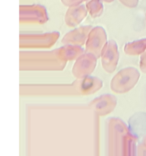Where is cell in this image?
<instances>
[{
  "label": "cell",
  "mask_w": 146,
  "mask_h": 156,
  "mask_svg": "<svg viewBox=\"0 0 146 156\" xmlns=\"http://www.w3.org/2000/svg\"><path fill=\"white\" fill-rule=\"evenodd\" d=\"M66 63L58 56L56 50L50 52H21L19 55L21 71H62Z\"/></svg>",
  "instance_id": "obj_1"
},
{
  "label": "cell",
  "mask_w": 146,
  "mask_h": 156,
  "mask_svg": "<svg viewBox=\"0 0 146 156\" xmlns=\"http://www.w3.org/2000/svg\"><path fill=\"white\" fill-rule=\"evenodd\" d=\"M140 78V73L134 67H126L120 70L110 82V88L117 94H124L132 90L136 85Z\"/></svg>",
  "instance_id": "obj_2"
},
{
  "label": "cell",
  "mask_w": 146,
  "mask_h": 156,
  "mask_svg": "<svg viewBox=\"0 0 146 156\" xmlns=\"http://www.w3.org/2000/svg\"><path fill=\"white\" fill-rule=\"evenodd\" d=\"M59 37L57 31L37 34H20V48H50Z\"/></svg>",
  "instance_id": "obj_3"
},
{
  "label": "cell",
  "mask_w": 146,
  "mask_h": 156,
  "mask_svg": "<svg viewBox=\"0 0 146 156\" xmlns=\"http://www.w3.org/2000/svg\"><path fill=\"white\" fill-rule=\"evenodd\" d=\"M24 94L41 95H71L78 94L72 85H21V92Z\"/></svg>",
  "instance_id": "obj_4"
},
{
  "label": "cell",
  "mask_w": 146,
  "mask_h": 156,
  "mask_svg": "<svg viewBox=\"0 0 146 156\" xmlns=\"http://www.w3.org/2000/svg\"><path fill=\"white\" fill-rule=\"evenodd\" d=\"M49 20L45 7L40 5H20L19 21L21 24H43Z\"/></svg>",
  "instance_id": "obj_5"
},
{
  "label": "cell",
  "mask_w": 146,
  "mask_h": 156,
  "mask_svg": "<svg viewBox=\"0 0 146 156\" xmlns=\"http://www.w3.org/2000/svg\"><path fill=\"white\" fill-rule=\"evenodd\" d=\"M107 43V36L104 28L97 26L91 29L85 44V52L95 56L98 59Z\"/></svg>",
  "instance_id": "obj_6"
},
{
  "label": "cell",
  "mask_w": 146,
  "mask_h": 156,
  "mask_svg": "<svg viewBox=\"0 0 146 156\" xmlns=\"http://www.w3.org/2000/svg\"><path fill=\"white\" fill-rule=\"evenodd\" d=\"M97 59L95 56L89 53H84L79 56L73 65L72 75L77 79L88 76L94 72L97 66Z\"/></svg>",
  "instance_id": "obj_7"
},
{
  "label": "cell",
  "mask_w": 146,
  "mask_h": 156,
  "mask_svg": "<svg viewBox=\"0 0 146 156\" xmlns=\"http://www.w3.org/2000/svg\"><path fill=\"white\" fill-rule=\"evenodd\" d=\"M101 65L103 69L108 73H113L116 69L120 59L118 46L114 41H109L102 51Z\"/></svg>",
  "instance_id": "obj_8"
},
{
  "label": "cell",
  "mask_w": 146,
  "mask_h": 156,
  "mask_svg": "<svg viewBox=\"0 0 146 156\" xmlns=\"http://www.w3.org/2000/svg\"><path fill=\"white\" fill-rule=\"evenodd\" d=\"M72 85L78 94L89 95L98 91L103 87V82L99 78L88 76L77 79Z\"/></svg>",
  "instance_id": "obj_9"
},
{
  "label": "cell",
  "mask_w": 146,
  "mask_h": 156,
  "mask_svg": "<svg viewBox=\"0 0 146 156\" xmlns=\"http://www.w3.org/2000/svg\"><path fill=\"white\" fill-rule=\"evenodd\" d=\"M117 100L116 97L106 94L94 99L90 103V107L98 116L103 117L110 114L116 106Z\"/></svg>",
  "instance_id": "obj_10"
},
{
  "label": "cell",
  "mask_w": 146,
  "mask_h": 156,
  "mask_svg": "<svg viewBox=\"0 0 146 156\" xmlns=\"http://www.w3.org/2000/svg\"><path fill=\"white\" fill-rule=\"evenodd\" d=\"M93 27L90 25L82 26L75 30H71L64 35L62 39V43L64 45L71 44V45L82 46L85 45L88 40V35Z\"/></svg>",
  "instance_id": "obj_11"
},
{
  "label": "cell",
  "mask_w": 146,
  "mask_h": 156,
  "mask_svg": "<svg viewBox=\"0 0 146 156\" xmlns=\"http://www.w3.org/2000/svg\"><path fill=\"white\" fill-rule=\"evenodd\" d=\"M88 12L86 6L83 5L68 7L65 15V24L71 27L78 25L86 18Z\"/></svg>",
  "instance_id": "obj_12"
},
{
  "label": "cell",
  "mask_w": 146,
  "mask_h": 156,
  "mask_svg": "<svg viewBox=\"0 0 146 156\" xmlns=\"http://www.w3.org/2000/svg\"><path fill=\"white\" fill-rule=\"evenodd\" d=\"M56 51L58 56L65 62L75 60V59L76 60L79 56L85 53V50L80 46L71 45V44H67L63 47L56 49Z\"/></svg>",
  "instance_id": "obj_13"
},
{
  "label": "cell",
  "mask_w": 146,
  "mask_h": 156,
  "mask_svg": "<svg viewBox=\"0 0 146 156\" xmlns=\"http://www.w3.org/2000/svg\"><path fill=\"white\" fill-rule=\"evenodd\" d=\"M146 50V38L138 40L126 44L124 46V52L130 56L141 55Z\"/></svg>",
  "instance_id": "obj_14"
},
{
  "label": "cell",
  "mask_w": 146,
  "mask_h": 156,
  "mask_svg": "<svg viewBox=\"0 0 146 156\" xmlns=\"http://www.w3.org/2000/svg\"><path fill=\"white\" fill-rule=\"evenodd\" d=\"M86 8L92 18H98L103 12L102 0H90L86 3Z\"/></svg>",
  "instance_id": "obj_15"
},
{
  "label": "cell",
  "mask_w": 146,
  "mask_h": 156,
  "mask_svg": "<svg viewBox=\"0 0 146 156\" xmlns=\"http://www.w3.org/2000/svg\"><path fill=\"white\" fill-rule=\"evenodd\" d=\"M61 1H62V4L64 5L68 6V7H71V6L79 5L81 3L87 1V0H61Z\"/></svg>",
  "instance_id": "obj_16"
},
{
  "label": "cell",
  "mask_w": 146,
  "mask_h": 156,
  "mask_svg": "<svg viewBox=\"0 0 146 156\" xmlns=\"http://www.w3.org/2000/svg\"><path fill=\"white\" fill-rule=\"evenodd\" d=\"M139 67L143 73H146V50L140 56Z\"/></svg>",
  "instance_id": "obj_17"
},
{
  "label": "cell",
  "mask_w": 146,
  "mask_h": 156,
  "mask_svg": "<svg viewBox=\"0 0 146 156\" xmlns=\"http://www.w3.org/2000/svg\"><path fill=\"white\" fill-rule=\"evenodd\" d=\"M119 1L128 8L136 7L138 3V0H119Z\"/></svg>",
  "instance_id": "obj_18"
},
{
  "label": "cell",
  "mask_w": 146,
  "mask_h": 156,
  "mask_svg": "<svg viewBox=\"0 0 146 156\" xmlns=\"http://www.w3.org/2000/svg\"><path fill=\"white\" fill-rule=\"evenodd\" d=\"M102 1L105 2H106V3H110V2H113L114 0H102Z\"/></svg>",
  "instance_id": "obj_19"
},
{
  "label": "cell",
  "mask_w": 146,
  "mask_h": 156,
  "mask_svg": "<svg viewBox=\"0 0 146 156\" xmlns=\"http://www.w3.org/2000/svg\"><path fill=\"white\" fill-rule=\"evenodd\" d=\"M144 145H145V146H146V137H145V138H144Z\"/></svg>",
  "instance_id": "obj_20"
},
{
  "label": "cell",
  "mask_w": 146,
  "mask_h": 156,
  "mask_svg": "<svg viewBox=\"0 0 146 156\" xmlns=\"http://www.w3.org/2000/svg\"><path fill=\"white\" fill-rule=\"evenodd\" d=\"M145 20H146V14H145Z\"/></svg>",
  "instance_id": "obj_21"
}]
</instances>
